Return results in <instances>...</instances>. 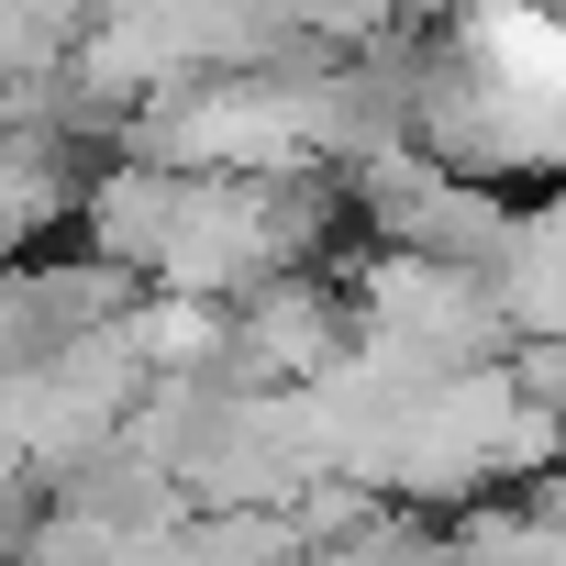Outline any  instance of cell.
Returning a JSON list of instances; mask_svg holds the SVG:
<instances>
[{
    "label": "cell",
    "mask_w": 566,
    "mask_h": 566,
    "mask_svg": "<svg viewBox=\"0 0 566 566\" xmlns=\"http://www.w3.org/2000/svg\"><path fill=\"white\" fill-rule=\"evenodd\" d=\"M422 145L467 189H555L566 178V23H455L411 90Z\"/></svg>",
    "instance_id": "obj_1"
}]
</instances>
